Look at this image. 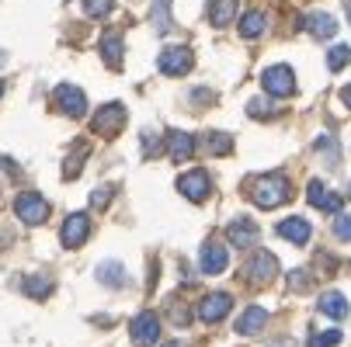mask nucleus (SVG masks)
I'll return each mask as SVG.
<instances>
[{
  "label": "nucleus",
  "mask_w": 351,
  "mask_h": 347,
  "mask_svg": "<svg viewBox=\"0 0 351 347\" xmlns=\"http://www.w3.org/2000/svg\"><path fill=\"white\" fill-rule=\"evenodd\" d=\"M25 292L32 295V299H49V295H53V278L28 274V278H25Z\"/></svg>",
  "instance_id": "25"
},
{
  "label": "nucleus",
  "mask_w": 351,
  "mask_h": 347,
  "mask_svg": "<svg viewBox=\"0 0 351 347\" xmlns=\"http://www.w3.org/2000/svg\"><path fill=\"white\" fill-rule=\"evenodd\" d=\"M167 153H171V160L174 164H184V160H191V153H195V139L188 136V132H167Z\"/></svg>",
  "instance_id": "18"
},
{
  "label": "nucleus",
  "mask_w": 351,
  "mask_h": 347,
  "mask_svg": "<svg viewBox=\"0 0 351 347\" xmlns=\"http://www.w3.org/2000/svg\"><path fill=\"white\" fill-rule=\"evenodd\" d=\"M206 150H209L213 157L233 153V136H226V132H209V136H206Z\"/></svg>",
  "instance_id": "27"
},
{
  "label": "nucleus",
  "mask_w": 351,
  "mask_h": 347,
  "mask_svg": "<svg viewBox=\"0 0 351 347\" xmlns=\"http://www.w3.org/2000/svg\"><path fill=\"white\" fill-rule=\"evenodd\" d=\"M289 181L282 174H265V177H254L250 181V198H254V205L261 209H278L282 202H289Z\"/></svg>",
  "instance_id": "1"
},
{
  "label": "nucleus",
  "mask_w": 351,
  "mask_h": 347,
  "mask_svg": "<svg viewBox=\"0 0 351 347\" xmlns=\"http://www.w3.org/2000/svg\"><path fill=\"white\" fill-rule=\"evenodd\" d=\"M122 56H125L122 35H119V31H108V35L101 38V60H105L112 70H119V66H122Z\"/></svg>",
  "instance_id": "19"
},
{
  "label": "nucleus",
  "mask_w": 351,
  "mask_h": 347,
  "mask_svg": "<svg viewBox=\"0 0 351 347\" xmlns=\"http://www.w3.org/2000/svg\"><path fill=\"white\" fill-rule=\"evenodd\" d=\"M108 202H112V188H97V191L90 194V205H94V209H105Z\"/></svg>",
  "instance_id": "36"
},
{
  "label": "nucleus",
  "mask_w": 351,
  "mask_h": 347,
  "mask_svg": "<svg viewBox=\"0 0 351 347\" xmlns=\"http://www.w3.org/2000/svg\"><path fill=\"white\" fill-rule=\"evenodd\" d=\"M143 153H146V157H160V153H164V142H160V136H154V132H143Z\"/></svg>",
  "instance_id": "33"
},
{
  "label": "nucleus",
  "mask_w": 351,
  "mask_h": 347,
  "mask_svg": "<svg viewBox=\"0 0 351 347\" xmlns=\"http://www.w3.org/2000/svg\"><path fill=\"white\" fill-rule=\"evenodd\" d=\"M206 8H209V21L216 28H226L237 18V0H209Z\"/></svg>",
  "instance_id": "21"
},
{
  "label": "nucleus",
  "mask_w": 351,
  "mask_h": 347,
  "mask_svg": "<svg viewBox=\"0 0 351 347\" xmlns=\"http://www.w3.org/2000/svg\"><path fill=\"white\" fill-rule=\"evenodd\" d=\"M112 8H115V0H84V11L90 18H108Z\"/></svg>",
  "instance_id": "30"
},
{
  "label": "nucleus",
  "mask_w": 351,
  "mask_h": 347,
  "mask_svg": "<svg viewBox=\"0 0 351 347\" xmlns=\"http://www.w3.org/2000/svg\"><path fill=\"white\" fill-rule=\"evenodd\" d=\"M149 21H154L157 35H167L171 31V0H154V8H149Z\"/></svg>",
  "instance_id": "24"
},
{
  "label": "nucleus",
  "mask_w": 351,
  "mask_h": 347,
  "mask_svg": "<svg viewBox=\"0 0 351 347\" xmlns=\"http://www.w3.org/2000/svg\"><path fill=\"white\" fill-rule=\"evenodd\" d=\"M341 344V330H324L310 337V347H337Z\"/></svg>",
  "instance_id": "31"
},
{
  "label": "nucleus",
  "mask_w": 351,
  "mask_h": 347,
  "mask_svg": "<svg viewBox=\"0 0 351 347\" xmlns=\"http://www.w3.org/2000/svg\"><path fill=\"white\" fill-rule=\"evenodd\" d=\"M341 101H344V105H348V108H351V83H348V87H344V90H341Z\"/></svg>",
  "instance_id": "37"
},
{
  "label": "nucleus",
  "mask_w": 351,
  "mask_h": 347,
  "mask_svg": "<svg viewBox=\"0 0 351 347\" xmlns=\"http://www.w3.org/2000/svg\"><path fill=\"white\" fill-rule=\"evenodd\" d=\"M261 87H265L271 97H289V94L295 90V73H292L285 63L268 66V70L261 73Z\"/></svg>",
  "instance_id": "6"
},
{
  "label": "nucleus",
  "mask_w": 351,
  "mask_h": 347,
  "mask_svg": "<svg viewBox=\"0 0 351 347\" xmlns=\"http://www.w3.org/2000/svg\"><path fill=\"white\" fill-rule=\"evenodd\" d=\"M226 264H230L226 246L216 243V240H209V243L202 246V254H198V268H202V274H223Z\"/></svg>",
  "instance_id": "12"
},
{
  "label": "nucleus",
  "mask_w": 351,
  "mask_h": 347,
  "mask_svg": "<svg viewBox=\"0 0 351 347\" xmlns=\"http://www.w3.org/2000/svg\"><path fill=\"white\" fill-rule=\"evenodd\" d=\"M226 236H230V243L237 246V250H250V246L258 243L261 229H258V222H254V219H233V222H230V229H226Z\"/></svg>",
  "instance_id": "13"
},
{
  "label": "nucleus",
  "mask_w": 351,
  "mask_h": 347,
  "mask_svg": "<svg viewBox=\"0 0 351 347\" xmlns=\"http://www.w3.org/2000/svg\"><path fill=\"white\" fill-rule=\"evenodd\" d=\"M265 28H268V18L261 11H247L240 18V35L243 38H258V35H265Z\"/></svg>",
  "instance_id": "23"
},
{
  "label": "nucleus",
  "mask_w": 351,
  "mask_h": 347,
  "mask_svg": "<svg viewBox=\"0 0 351 347\" xmlns=\"http://www.w3.org/2000/svg\"><path fill=\"white\" fill-rule=\"evenodd\" d=\"M209 174L206 170H188V174H181V181H178V191L188 198V202H206L209 198Z\"/></svg>",
  "instance_id": "11"
},
{
  "label": "nucleus",
  "mask_w": 351,
  "mask_h": 347,
  "mask_svg": "<svg viewBox=\"0 0 351 347\" xmlns=\"http://www.w3.org/2000/svg\"><path fill=\"white\" fill-rule=\"evenodd\" d=\"M265 323H268V309H261V306H247V309H243V316L237 320V333L254 337V333H261V330H265Z\"/></svg>",
  "instance_id": "17"
},
{
  "label": "nucleus",
  "mask_w": 351,
  "mask_h": 347,
  "mask_svg": "<svg viewBox=\"0 0 351 347\" xmlns=\"http://www.w3.org/2000/svg\"><path fill=\"white\" fill-rule=\"evenodd\" d=\"M317 309H320L324 316H330V320H344V316H348V299H344L341 292H324L320 303H317Z\"/></svg>",
  "instance_id": "20"
},
{
  "label": "nucleus",
  "mask_w": 351,
  "mask_h": 347,
  "mask_svg": "<svg viewBox=\"0 0 351 347\" xmlns=\"http://www.w3.org/2000/svg\"><path fill=\"white\" fill-rule=\"evenodd\" d=\"M278 236H282V240H289V243H295V246H303V243H310L313 226H310L303 216H289V219H282V222H278Z\"/></svg>",
  "instance_id": "14"
},
{
  "label": "nucleus",
  "mask_w": 351,
  "mask_h": 347,
  "mask_svg": "<svg viewBox=\"0 0 351 347\" xmlns=\"http://www.w3.org/2000/svg\"><path fill=\"white\" fill-rule=\"evenodd\" d=\"M164 347H184V344H178V340H171V344H164Z\"/></svg>",
  "instance_id": "38"
},
{
  "label": "nucleus",
  "mask_w": 351,
  "mask_h": 347,
  "mask_svg": "<svg viewBox=\"0 0 351 347\" xmlns=\"http://www.w3.org/2000/svg\"><path fill=\"white\" fill-rule=\"evenodd\" d=\"M348 194H351V188H348Z\"/></svg>",
  "instance_id": "41"
},
{
  "label": "nucleus",
  "mask_w": 351,
  "mask_h": 347,
  "mask_svg": "<svg viewBox=\"0 0 351 347\" xmlns=\"http://www.w3.org/2000/svg\"><path fill=\"white\" fill-rule=\"evenodd\" d=\"M129 337H132L136 347H157L160 344V316L149 313V309L139 313L132 320V326H129Z\"/></svg>",
  "instance_id": "3"
},
{
  "label": "nucleus",
  "mask_w": 351,
  "mask_h": 347,
  "mask_svg": "<svg viewBox=\"0 0 351 347\" xmlns=\"http://www.w3.org/2000/svg\"><path fill=\"white\" fill-rule=\"evenodd\" d=\"M160 73L164 77H184L191 66H195V56H191V49H184V45H171V49H164L160 53Z\"/></svg>",
  "instance_id": "7"
},
{
  "label": "nucleus",
  "mask_w": 351,
  "mask_h": 347,
  "mask_svg": "<svg viewBox=\"0 0 351 347\" xmlns=\"http://www.w3.org/2000/svg\"><path fill=\"white\" fill-rule=\"evenodd\" d=\"M0 94H4V80H0Z\"/></svg>",
  "instance_id": "39"
},
{
  "label": "nucleus",
  "mask_w": 351,
  "mask_h": 347,
  "mask_svg": "<svg viewBox=\"0 0 351 347\" xmlns=\"http://www.w3.org/2000/svg\"><path fill=\"white\" fill-rule=\"evenodd\" d=\"M334 236L337 240H351V216H344V212H334Z\"/></svg>",
  "instance_id": "32"
},
{
  "label": "nucleus",
  "mask_w": 351,
  "mask_h": 347,
  "mask_svg": "<svg viewBox=\"0 0 351 347\" xmlns=\"http://www.w3.org/2000/svg\"><path fill=\"white\" fill-rule=\"evenodd\" d=\"M167 316H171V320H174V323H181V326H184V323H188V320H191V316H188V313H184V306H181V303H178V299H171V303H167Z\"/></svg>",
  "instance_id": "34"
},
{
  "label": "nucleus",
  "mask_w": 351,
  "mask_h": 347,
  "mask_svg": "<svg viewBox=\"0 0 351 347\" xmlns=\"http://www.w3.org/2000/svg\"><path fill=\"white\" fill-rule=\"evenodd\" d=\"M278 274V257L271 250H258V254H250L247 268H243V278L250 285H268L271 278Z\"/></svg>",
  "instance_id": "4"
},
{
  "label": "nucleus",
  "mask_w": 351,
  "mask_h": 347,
  "mask_svg": "<svg viewBox=\"0 0 351 347\" xmlns=\"http://www.w3.org/2000/svg\"><path fill=\"white\" fill-rule=\"evenodd\" d=\"M87 236H90V216H84V212L66 216V222H63V229H60V243L66 246V250H77V246H84Z\"/></svg>",
  "instance_id": "8"
},
{
  "label": "nucleus",
  "mask_w": 351,
  "mask_h": 347,
  "mask_svg": "<svg viewBox=\"0 0 351 347\" xmlns=\"http://www.w3.org/2000/svg\"><path fill=\"white\" fill-rule=\"evenodd\" d=\"M306 194H310V205L320 209V212H341V205H344V198H341V194H330V191L324 188V181H310Z\"/></svg>",
  "instance_id": "15"
},
{
  "label": "nucleus",
  "mask_w": 351,
  "mask_h": 347,
  "mask_svg": "<svg viewBox=\"0 0 351 347\" xmlns=\"http://www.w3.org/2000/svg\"><path fill=\"white\" fill-rule=\"evenodd\" d=\"M56 105H60L63 115H70V118H84V112H87V97H84L80 87H73V83H60V87H56Z\"/></svg>",
  "instance_id": "10"
},
{
  "label": "nucleus",
  "mask_w": 351,
  "mask_h": 347,
  "mask_svg": "<svg viewBox=\"0 0 351 347\" xmlns=\"http://www.w3.org/2000/svg\"><path fill=\"white\" fill-rule=\"evenodd\" d=\"M289 285H292L295 292H306V288H310V271H292V274H289Z\"/></svg>",
  "instance_id": "35"
},
{
  "label": "nucleus",
  "mask_w": 351,
  "mask_h": 347,
  "mask_svg": "<svg viewBox=\"0 0 351 347\" xmlns=\"http://www.w3.org/2000/svg\"><path fill=\"white\" fill-rule=\"evenodd\" d=\"M14 212H18V219L25 226H42L49 219V202L42 194H35V191H25V194L14 198Z\"/></svg>",
  "instance_id": "2"
},
{
  "label": "nucleus",
  "mask_w": 351,
  "mask_h": 347,
  "mask_svg": "<svg viewBox=\"0 0 351 347\" xmlns=\"http://www.w3.org/2000/svg\"><path fill=\"white\" fill-rule=\"evenodd\" d=\"M122 125H125V108L122 105H101L94 112V118H90V129L97 132V136H105V139H112V136H119L122 132Z\"/></svg>",
  "instance_id": "5"
},
{
  "label": "nucleus",
  "mask_w": 351,
  "mask_h": 347,
  "mask_svg": "<svg viewBox=\"0 0 351 347\" xmlns=\"http://www.w3.org/2000/svg\"><path fill=\"white\" fill-rule=\"evenodd\" d=\"M233 309V295L230 292H209L202 303H198V320L202 323H219L226 320V313Z\"/></svg>",
  "instance_id": "9"
},
{
  "label": "nucleus",
  "mask_w": 351,
  "mask_h": 347,
  "mask_svg": "<svg viewBox=\"0 0 351 347\" xmlns=\"http://www.w3.org/2000/svg\"><path fill=\"white\" fill-rule=\"evenodd\" d=\"M87 153H90V146L84 142V139H77V150H73V157L63 164V177H80V167H84V160H87Z\"/></svg>",
  "instance_id": "26"
},
{
  "label": "nucleus",
  "mask_w": 351,
  "mask_h": 347,
  "mask_svg": "<svg viewBox=\"0 0 351 347\" xmlns=\"http://www.w3.org/2000/svg\"><path fill=\"white\" fill-rule=\"evenodd\" d=\"M94 278L101 281L105 288H125V268H122V261H101L94 268Z\"/></svg>",
  "instance_id": "16"
},
{
  "label": "nucleus",
  "mask_w": 351,
  "mask_h": 347,
  "mask_svg": "<svg viewBox=\"0 0 351 347\" xmlns=\"http://www.w3.org/2000/svg\"><path fill=\"white\" fill-rule=\"evenodd\" d=\"M0 63H4V53H0Z\"/></svg>",
  "instance_id": "40"
},
{
  "label": "nucleus",
  "mask_w": 351,
  "mask_h": 347,
  "mask_svg": "<svg viewBox=\"0 0 351 347\" xmlns=\"http://www.w3.org/2000/svg\"><path fill=\"white\" fill-rule=\"evenodd\" d=\"M306 31H310L313 38H330V35L337 31V21H334L330 14L317 11V14H310V18H306Z\"/></svg>",
  "instance_id": "22"
},
{
  "label": "nucleus",
  "mask_w": 351,
  "mask_h": 347,
  "mask_svg": "<svg viewBox=\"0 0 351 347\" xmlns=\"http://www.w3.org/2000/svg\"><path fill=\"white\" fill-rule=\"evenodd\" d=\"M247 115L250 118H271L275 115V105L268 101V97H254V101L247 105Z\"/></svg>",
  "instance_id": "29"
},
{
  "label": "nucleus",
  "mask_w": 351,
  "mask_h": 347,
  "mask_svg": "<svg viewBox=\"0 0 351 347\" xmlns=\"http://www.w3.org/2000/svg\"><path fill=\"white\" fill-rule=\"evenodd\" d=\"M348 63H351V49H348V45H334L330 53H327V70L337 73V70H344Z\"/></svg>",
  "instance_id": "28"
}]
</instances>
